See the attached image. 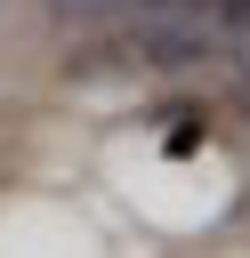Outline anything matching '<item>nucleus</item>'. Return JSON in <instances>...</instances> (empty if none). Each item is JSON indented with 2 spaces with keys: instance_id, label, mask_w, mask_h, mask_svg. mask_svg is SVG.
<instances>
[{
  "instance_id": "obj_1",
  "label": "nucleus",
  "mask_w": 250,
  "mask_h": 258,
  "mask_svg": "<svg viewBox=\"0 0 250 258\" xmlns=\"http://www.w3.org/2000/svg\"><path fill=\"white\" fill-rule=\"evenodd\" d=\"M137 48L153 64H202L210 56V8H194V0H145L137 8Z\"/></svg>"
},
{
  "instance_id": "obj_2",
  "label": "nucleus",
  "mask_w": 250,
  "mask_h": 258,
  "mask_svg": "<svg viewBox=\"0 0 250 258\" xmlns=\"http://www.w3.org/2000/svg\"><path fill=\"white\" fill-rule=\"evenodd\" d=\"M129 0H56V16H73V24H105V16H121Z\"/></svg>"
},
{
  "instance_id": "obj_3",
  "label": "nucleus",
  "mask_w": 250,
  "mask_h": 258,
  "mask_svg": "<svg viewBox=\"0 0 250 258\" xmlns=\"http://www.w3.org/2000/svg\"><path fill=\"white\" fill-rule=\"evenodd\" d=\"M202 145V129H194V113H177V129H169V153H194Z\"/></svg>"
},
{
  "instance_id": "obj_4",
  "label": "nucleus",
  "mask_w": 250,
  "mask_h": 258,
  "mask_svg": "<svg viewBox=\"0 0 250 258\" xmlns=\"http://www.w3.org/2000/svg\"><path fill=\"white\" fill-rule=\"evenodd\" d=\"M234 56H242V73H250V16H242V32H234Z\"/></svg>"
},
{
  "instance_id": "obj_5",
  "label": "nucleus",
  "mask_w": 250,
  "mask_h": 258,
  "mask_svg": "<svg viewBox=\"0 0 250 258\" xmlns=\"http://www.w3.org/2000/svg\"><path fill=\"white\" fill-rule=\"evenodd\" d=\"M218 8H226V16H250V0H218Z\"/></svg>"
},
{
  "instance_id": "obj_6",
  "label": "nucleus",
  "mask_w": 250,
  "mask_h": 258,
  "mask_svg": "<svg viewBox=\"0 0 250 258\" xmlns=\"http://www.w3.org/2000/svg\"><path fill=\"white\" fill-rule=\"evenodd\" d=\"M194 8H210V0H194Z\"/></svg>"
}]
</instances>
